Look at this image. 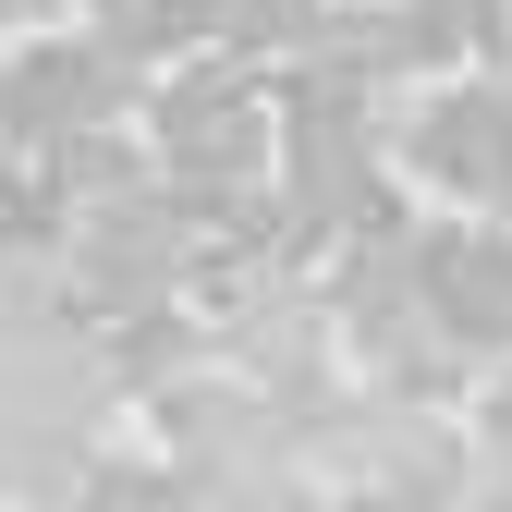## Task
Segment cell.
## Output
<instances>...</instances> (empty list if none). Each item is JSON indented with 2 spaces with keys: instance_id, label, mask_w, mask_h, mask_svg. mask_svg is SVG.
I'll return each instance as SVG.
<instances>
[{
  "instance_id": "6da1fadb",
  "label": "cell",
  "mask_w": 512,
  "mask_h": 512,
  "mask_svg": "<svg viewBox=\"0 0 512 512\" xmlns=\"http://www.w3.org/2000/svg\"><path fill=\"white\" fill-rule=\"evenodd\" d=\"M427 159L452 171V183H512V110H476V98H452L427 122Z\"/></svg>"
}]
</instances>
